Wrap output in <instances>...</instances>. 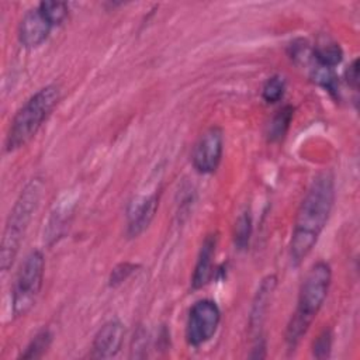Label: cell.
<instances>
[{
  "instance_id": "1",
  "label": "cell",
  "mask_w": 360,
  "mask_h": 360,
  "mask_svg": "<svg viewBox=\"0 0 360 360\" xmlns=\"http://www.w3.org/2000/svg\"><path fill=\"white\" fill-rule=\"evenodd\" d=\"M335 202V179L332 172L323 170L311 181L297 211L291 240L290 259L300 266L315 248L328 224Z\"/></svg>"
},
{
  "instance_id": "2",
  "label": "cell",
  "mask_w": 360,
  "mask_h": 360,
  "mask_svg": "<svg viewBox=\"0 0 360 360\" xmlns=\"http://www.w3.org/2000/svg\"><path fill=\"white\" fill-rule=\"evenodd\" d=\"M332 283V269L329 263L319 260L305 274L297 300V308L291 315L284 339L288 350H294L308 332L312 321L322 308Z\"/></svg>"
},
{
  "instance_id": "3",
  "label": "cell",
  "mask_w": 360,
  "mask_h": 360,
  "mask_svg": "<svg viewBox=\"0 0 360 360\" xmlns=\"http://www.w3.org/2000/svg\"><path fill=\"white\" fill-rule=\"evenodd\" d=\"M45 183L39 177L31 179L20 195L17 197L8 217L1 238V252H0V267L3 273H7L13 266L27 229L41 204L44 197Z\"/></svg>"
},
{
  "instance_id": "4",
  "label": "cell",
  "mask_w": 360,
  "mask_h": 360,
  "mask_svg": "<svg viewBox=\"0 0 360 360\" xmlns=\"http://www.w3.org/2000/svg\"><path fill=\"white\" fill-rule=\"evenodd\" d=\"M59 100L60 87L58 84H46L35 91L13 117L4 141V150L14 152L27 145L51 115Z\"/></svg>"
},
{
  "instance_id": "5",
  "label": "cell",
  "mask_w": 360,
  "mask_h": 360,
  "mask_svg": "<svg viewBox=\"0 0 360 360\" xmlns=\"http://www.w3.org/2000/svg\"><path fill=\"white\" fill-rule=\"evenodd\" d=\"M45 259L41 250H31L21 263L11 290V311L15 318L27 315L37 302L44 283Z\"/></svg>"
},
{
  "instance_id": "6",
  "label": "cell",
  "mask_w": 360,
  "mask_h": 360,
  "mask_svg": "<svg viewBox=\"0 0 360 360\" xmlns=\"http://www.w3.org/2000/svg\"><path fill=\"white\" fill-rule=\"evenodd\" d=\"M221 322V309L212 300H198L188 311L186 322V340L193 347L210 342Z\"/></svg>"
},
{
  "instance_id": "7",
  "label": "cell",
  "mask_w": 360,
  "mask_h": 360,
  "mask_svg": "<svg viewBox=\"0 0 360 360\" xmlns=\"http://www.w3.org/2000/svg\"><path fill=\"white\" fill-rule=\"evenodd\" d=\"M224 132L218 125L207 128L193 146L191 163L201 174L214 173L222 159Z\"/></svg>"
},
{
  "instance_id": "8",
  "label": "cell",
  "mask_w": 360,
  "mask_h": 360,
  "mask_svg": "<svg viewBox=\"0 0 360 360\" xmlns=\"http://www.w3.org/2000/svg\"><path fill=\"white\" fill-rule=\"evenodd\" d=\"M276 287H277L276 276L269 274L260 281V284L257 287V291L255 292L252 307H250V312H249V321H248L249 333L255 339V343L263 342L262 330H263V325H264L267 311H269L271 298L274 295Z\"/></svg>"
},
{
  "instance_id": "9",
  "label": "cell",
  "mask_w": 360,
  "mask_h": 360,
  "mask_svg": "<svg viewBox=\"0 0 360 360\" xmlns=\"http://www.w3.org/2000/svg\"><path fill=\"white\" fill-rule=\"evenodd\" d=\"M53 25L48 21L39 7L28 10L18 25V39L25 48H38L49 37Z\"/></svg>"
},
{
  "instance_id": "10",
  "label": "cell",
  "mask_w": 360,
  "mask_h": 360,
  "mask_svg": "<svg viewBox=\"0 0 360 360\" xmlns=\"http://www.w3.org/2000/svg\"><path fill=\"white\" fill-rule=\"evenodd\" d=\"M124 325L118 319L105 322L94 335L91 345V356L96 359L115 357L124 342Z\"/></svg>"
},
{
  "instance_id": "11",
  "label": "cell",
  "mask_w": 360,
  "mask_h": 360,
  "mask_svg": "<svg viewBox=\"0 0 360 360\" xmlns=\"http://www.w3.org/2000/svg\"><path fill=\"white\" fill-rule=\"evenodd\" d=\"M159 207L158 194H150L148 197L135 198L127 210V233L129 238H136L141 235L152 222Z\"/></svg>"
},
{
  "instance_id": "12",
  "label": "cell",
  "mask_w": 360,
  "mask_h": 360,
  "mask_svg": "<svg viewBox=\"0 0 360 360\" xmlns=\"http://www.w3.org/2000/svg\"><path fill=\"white\" fill-rule=\"evenodd\" d=\"M218 238L217 233H210L204 238L202 245L200 248V253L194 266V271L191 276V287L193 290L202 288L212 277V262L215 257Z\"/></svg>"
},
{
  "instance_id": "13",
  "label": "cell",
  "mask_w": 360,
  "mask_h": 360,
  "mask_svg": "<svg viewBox=\"0 0 360 360\" xmlns=\"http://www.w3.org/2000/svg\"><path fill=\"white\" fill-rule=\"evenodd\" d=\"M343 59V51L340 45L329 38H322L312 48V60L323 68L333 69Z\"/></svg>"
},
{
  "instance_id": "14",
  "label": "cell",
  "mask_w": 360,
  "mask_h": 360,
  "mask_svg": "<svg viewBox=\"0 0 360 360\" xmlns=\"http://www.w3.org/2000/svg\"><path fill=\"white\" fill-rule=\"evenodd\" d=\"M294 117V108L291 105H284L281 107L270 120L269 125H267V139L269 142H280L284 139V136L287 135V131L291 125Z\"/></svg>"
},
{
  "instance_id": "15",
  "label": "cell",
  "mask_w": 360,
  "mask_h": 360,
  "mask_svg": "<svg viewBox=\"0 0 360 360\" xmlns=\"http://www.w3.org/2000/svg\"><path fill=\"white\" fill-rule=\"evenodd\" d=\"M252 236V215L245 211L242 212L233 225V243L238 250H245L249 246Z\"/></svg>"
},
{
  "instance_id": "16",
  "label": "cell",
  "mask_w": 360,
  "mask_h": 360,
  "mask_svg": "<svg viewBox=\"0 0 360 360\" xmlns=\"http://www.w3.org/2000/svg\"><path fill=\"white\" fill-rule=\"evenodd\" d=\"M51 343H52V333L49 332V329H42L31 339V342L27 345L24 353H21L20 357L21 359H39L48 352Z\"/></svg>"
},
{
  "instance_id": "17",
  "label": "cell",
  "mask_w": 360,
  "mask_h": 360,
  "mask_svg": "<svg viewBox=\"0 0 360 360\" xmlns=\"http://www.w3.org/2000/svg\"><path fill=\"white\" fill-rule=\"evenodd\" d=\"M38 7L53 27L60 25L69 14V7L63 1H41Z\"/></svg>"
},
{
  "instance_id": "18",
  "label": "cell",
  "mask_w": 360,
  "mask_h": 360,
  "mask_svg": "<svg viewBox=\"0 0 360 360\" xmlns=\"http://www.w3.org/2000/svg\"><path fill=\"white\" fill-rule=\"evenodd\" d=\"M285 91V80L280 75L270 76L262 89V97L266 103L273 104L283 98Z\"/></svg>"
},
{
  "instance_id": "19",
  "label": "cell",
  "mask_w": 360,
  "mask_h": 360,
  "mask_svg": "<svg viewBox=\"0 0 360 360\" xmlns=\"http://www.w3.org/2000/svg\"><path fill=\"white\" fill-rule=\"evenodd\" d=\"M333 335L330 329H323L312 343V356L316 359H328L332 350Z\"/></svg>"
},
{
  "instance_id": "20",
  "label": "cell",
  "mask_w": 360,
  "mask_h": 360,
  "mask_svg": "<svg viewBox=\"0 0 360 360\" xmlns=\"http://www.w3.org/2000/svg\"><path fill=\"white\" fill-rule=\"evenodd\" d=\"M136 267L138 266L132 264V263H120V264H117L112 269L111 274H110V285L111 287H117L121 283H124L134 273V270Z\"/></svg>"
},
{
  "instance_id": "21",
  "label": "cell",
  "mask_w": 360,
  "mask_h": 360,
  "mask_svg": "<svg viewBox=\"0 0 360 360\" xmlns=\"http://www.w3.org/2000/svg\"><path fill=\"white\" fill-rule=\"evenodd\" d=\"M346 82L356 91L359 83V59H354L346 69Z\"/></svg>"
}]
</instances>
